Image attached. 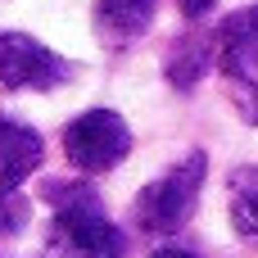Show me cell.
I'll list each match as a JSON object with an SVG mask.
<instances>
[{
    "label": "cell",
    "mask_w": 258,
    "mask_h": 258,
    "mask_svg": "<svg viewBox=\"0 0 258 258\" xmlns=\"http://www.w3.org/2000/svg\"><path fill=\"white\" fill-rule=\"evenodd\" d=\"M45 195L54 200V218H50L41 258H122L127 240L104 218L100 195L91 186H68V190L50 186Z\"/></svg>",
    "instance_id": "6da1fadb"
},
{
    "label": "cell",
    "mask_w": 258,
    "mask_h": 258,
    "mask_svg": "<svg viewBox=\"0 0 258 258\" xmlns=\"http://www.w3.org/2000/svg\"><path fill=\"white\" fill-rule=\"evenodd\" d=\"M204 172H209V159L204 150H190L177 168H168L163 177H154L141 195H136V227L150 231V236H168L177 227L190 222L195 204H200V190H204Z\"/></svg>",
    "instance_id": "7a4b0ae2"
},
{
    "label": "cell",
    "mask_w": 258,
    "mask_h": 258,
    "mask_svg": "<svg viewBox=\"0 0 258 258\" xmlns=\"http://www.w3.org/2000/svg\"><path fill=\"white\" fill-rule=\"evenodd\" d=\"M127 150H132V127L113 109H86L63 127V154L86 177L118 168L127 159Z\"/></svg>",
    "instance_id": "3957f363"
},
{
    "label": "cell",
    "mask_w": 258,
    "mask_h": 258,
    "mask_svg": "<svg viewBox=\"0 0 258 258\" xmlns=\"http://www.w3.org/2000/svg\"><path fill=\"white\" fill-rule=\"evenodd\" d=\"M73 77V63L23 32H0V86L5 91H54Z\"/></svg>",
    "instance_id": "277c9868"
},
{
    "label": "cell",
    "mask_w": 258,
    "mask_h": 258,
    "mask_svg": "<svg viewBox=\"0 0 258 258\" xmlns=\"http://www.w3.org/2000/svg\"><path fill=\"white\" fill-rule=\"evenodd\" d=\"M213 59L231 82H249L258 77V5L236 9L218 23L213 32Z\"/></svg>",
    "instance_id": "5b68a950"
},
{
    "label": "cell",
    "mask_w": 258,
    "mask_h": 258,
    "mask_svg": "<svg viewBox=\"0 0 258 258\" xmlns=\"http://www.w3.org/2000/svg\"><path fill=\"white\" fill-rule=\"evenodd\" d=\"M45 159V141L27 122L0 118V190H18Z\"/></svg>",
    "instance_id": "8992f818"
},
{
    "label": "cell",
    "mask_w": 258,
    "mask_h": 258,
    "mask_svg": "<svg viewBox=\"0 0 258 258\" xmlns=\"http://www.w3.org/2000/svg\"><path fill=\"white\" fill-rule=\"evenodd\" d=\"M154 9H159V0H100L95 5V36L113 50H127L150 32Z\"/></svg>",
    "instance_id": "52a82bcc"
},
{
    "label": "cell",
    "mask_w": 258,
    "mask_h": 258,
    "mask_svg": "<svg viewBox=\"0 0 258 258\" xmlns=\"http://www.w3.org/2000/svg\"><path fill=\"white\" fill-rule=\"evenodd\" d=\"M227 213L240 236L258 240V168H236L227 186Z\"/></svg>",
    "instance_id": "ba28073f"
},
{
    "label": "cell",
    "mask_w": 258,
    "mask_h": 258,
    "mask_svg": "<svg viewBox=\"0 0 258 258\" xmlns=\"http://www.w3.org/2000/svg\"><path fill=\"white\" fill-rule=\"evenodd\" d=\"M209 68H218V59H213V36H204V41H181V45L172 50V59H168V82L181 86V91H190Z\"/></svg>",
    "instance_id": "9c48e42d"
},
{
    "label": "cell",
    "mask_w": 258,
    "mask_h": 258,
    "mask_svg": "<svg viewBox=\"0 0 258 258\" xmlns=\"http://www.w3.org/2000/svg\"><path fill=\"white\" fill-rule=\"evenodd\" d=\"M32 218V204L18 195V190H0V245H9Z\"/></svg>",
    "instance_id": "30bf717a"
},
{
    "label": "cell",
    "mask_w": 258,
    "mask_h": 258,
    "mask_svg": "<svg viewBox=\"0 0 258 258\" xmlns=\"http://www.w3.org/2000/svg\"><path fill=\"white\" fill-rule=\"evenodd\" d=\"M236 104H240V118L245 122H258V77H249V86L236 95Z\"/></svg>",
    "instance_id": "8fae6325"
},
{
    "label": "cell",
    "mask_w": 258,
    "mask_h": 258,
    "mask_svg": "<svg viewBox=\"0 0 258 258\" xmlns=\"http://www.w3.org/2000/svg\"><path fill=\"white\" fill-rule=\"evenodd\" d=\"M213 5H218V0H177V9H181L186 18H204V14H213Z\"/></svg>",
    "instance_id": "7c38bea8"
},
{
    "label": "cell",
    "mask_w": 258,
    "mask_h": 258,
    "mask_svg": "<svg viewBox=\"0 0 258 258\" xmlns=\"http://www.w3.org/2000/svg\"><path fill=\"white\" fill-rule=\"evenodd\" d=\"M150 258H200V254H190V249H177V245H163V249H154Z\"/></svg>",
    "instance_id": "4fadbf2b"
}]
</instances>
